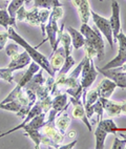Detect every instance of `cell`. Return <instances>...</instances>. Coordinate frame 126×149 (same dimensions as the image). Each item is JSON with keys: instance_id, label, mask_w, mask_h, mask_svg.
<instances>
[{"instance_id": "21", "label": "cell", "mask_w": 126, "mask_h": 149, "mask_svg": "<svg viewBox=\"0 0 126 149\" xmlns=\"http://www.w3.org/2000/svg\"><path fill=\"white\" fill-rule=\"evenodd\" d=\"M44 82H45V78L43 76V69L40 68L34 76H33V78L30 80V82L27 83L24 87L29 88V89H32V91H35V93H36V91H37L42 84H44Z\"/></svg>"}, {"instance_id": "26", "label": "cell", "mask_w": 126, "mask_h": 149, "mask_svg": "<svg viewBox=\"0 0 126 149\" xmlns=\"http://www.w3.org/2000/svg\"><path fill=\"white\" fill-rule=\"evenodd\" d=\"M60 43L62 44V47L65 52V56L68 57L72 52V38H70V34L66 32V31H63L61 34V37H60Z\"/></svg>"}, {"instance_id": "3", "label": "cell", "mask_w": 126, "mask_h": 149, "mask_svg": "<svg viewBox=\"0 0 126 149\" xmlns=\"http://www.w3.org/2000/svg\"><path fill=\"white\" fill-rule=\"evenodd\" d=\"M81 34L85 38V42L89 43L97 52V59L99 61H102L105 56V44L102 38V34L100 31L94 26H89L88 23H82L80 29Z\"/></svg>"}, {"instance_id": "22", "label": "cell", "mask_w": 126, "mask_h": 149, "mask_svg": "<svg viewBox=\"0 0 126 149\" xmlns=\"http://www.w3.org/2000/svg\"><path fill=\"white\" fill-rule=\"evenodd\" d=\"M70 122H72V120H70L68 113L66 111L64 113H63V111H61L59 113V116H58V118L56 119V121H55V125L59 129L60 132L65 136V131L67 130V128L70 127Z\"/></svg>"}, {"instance_id": "45", "label": "cell", "mask_w": 126, "mask_h": 149, "mask_svg": "<svg viewBox=\"0 0 126 149\" xmlns=\"http://www.w3.org/2000/svg\"><path fill=\"white\" fill-rule=\"evenodd\" d=\"M121 136H122L124 140H126V133H122V132H121Z\"/></svg>"}, {"instance_id": "36", "label": "cell", "mask_w": 126, "mask_h": 149, "mask_svg": "<svg viewBox=\"0 0 126 149\" xmlns=\"http://www.w3.org/2000/svg\"><path fill=\"white\" fill-rule=\"evenodd\" d=\"M8 33L6 29L4 31H0V51L4 49V46L6 45V43L8 41Z\"/></svg>"}, {"instance_id": "39", "label": "cell", "mask_w": 126, "mask_h": 149, "mask_svg": "<svg viewBox=\"0 0 126 149\" xmlns=\"http://www.w3.org/2000/svg\"><path fill=\"white\" fill-rule=\"evenodd\" d=\"M10 2L11 0H0V8H8Z\"/></svg>"}, {"instance_id": "6", "label": "cell", "mask_w": 126, "mask_h": 149, "mask_svg": "<svg viewBox=\"0 0 126 149\" xmlns=\"http://www.w3.org/2000/svg\"><path fill=\"white\" fill-rule=\"evenodd\" d=\"M91 18L94 20V23L96 27L100 31V33L105 37V39L108 41L111 48H113V29L110 26L109 19H106L101 15L97 14L96 12L91 11Z\"/></svg>"}, {"instance_id": "42", "label": "cell", "mask_w": 126, "mask_h": 149, "mask_svg": "<svg viewBox=\"0 0 126 149\" xmlns=\"http://www.w3.org/2000/svg\"><path fill=\"white\" fill-rule=\"evenodd\" d=\"M117 68H118V67H117ZM118 69H120L121 72H124L126 74V62L124 64H122V65L120 66V68H118Z\"/></svg>"}, {"instance_id": "9", "label": "cell", "mask_w": 126, "mask_h": 149, "mask_svg": "<svg viewBox=\"0 0 126 149\" xmlns=\"http://www.w3.org/2000/svg\"><path fill=\"white\" fill-rule=\"evenodd\" d=\"M110 26L113 29V43H117V36L121 31V19H120V6L119 2L113 0L111 1V16L109 18Z\"/></svg>"}, {"instance_id": "5", "label": "cell", "mask_w": 126, "mask_h": 149, "mask_svg": "<svg viewBox=\"0 0 126 149\" xmlns=\"http://www.w3.org/2000/svg\"><path fill=\"white\" fill-rule=\"evenodd\" d=\"M117 43L119 44L118 55L113 60H110L107 64H105L102 67L103 69L117 68L126 62V35L121 31L117 36Z\"/></svg>"}, {"instance_id": "47", "label": "cell", "mask_w": 126, "mask_h": 149, "mask_svg": "<svg viewBox=\"0 0 126 149\" xmlns=\"http://www.w3.org/2000/svg\"><path fill=\"white\" fill-rule=\"evenodd\" d=\"M100 1H103V0H100Z\"/></svg>"}, {"instance_id": "28", "label": "cell", "mask_w": 126, "mask_h": 149, "mask_svg": "<svg viewBox=\"0 0 126 149\" xmlns=\"http://www.w3.org/2000/svg\"><path fill=\"white\" fill-rule=\"evenodd\" d=\"M75 64H76V60L74 59V57L72 55H70L68 57L65 58L64 63H63L62 67L60 68L59 72H58V74H67L70 69L75 66Z\"/></svg>"}, {"instance_id": "34", "label": "cell", "mask_w": 126, "mask_h": 149, "mask_svg": "<svg viewBox=\"0 0 126 149\" xmlns=\"http://www.w3.org/2000/svg\"><path fill=\"white\" fill-rule=\"evenodd\" d=\"M39 101V100H38ZM40 104H41V107H42V110L43 112H45V113H47L49 110H51L52 108V104H53V97L49 95V96H47L46 98L42 99V100H40Z\"/></svg>"}, {"instance_id": "19", "label": "cell", "mask_w": 126, "mask_h": 149, "mask_svg": "<svg viewBox=\"0 0 126 149\" xmlns=\"http://www.w3.org/2000/svg\"><path fill=\"white\" fill-rule=\"evenodd\" d=\"M108 133L106 132V130L103 127L101 120H99L97 122V129L95 131V139H96V145L95 148L96 149H103L104 148L105 144V139L107 136Z\"/></svg>"}, {"instance_id": "41", "label": "cell", "mask_w": 126, "mask_h": 149, "mask_svg": "<svg viewBox=\"0 0 126 149\" xmlns=\"http://www.w3.org/2000/svg\"><path fill=\"white\" fill-rule=\"evenodd\" d=\"M70 1H72V6H74L76 8H77L79 6V4H80V1H81V0H70Z\"/></svg>"}, {"instance_id": "24", "label": "cell", "mask_w": 126, "mask_h": 149, "mask_svg": "<svg viewBox=\"0 0 126 149\" xmlns=\"http://www.w3.org/2000/svg\"><path fill=\"white\" fill-rule=\"evenodd\" d=\"M33 1H34V8H38L52 10L56 6H63L60 0H33Z\"/></svg>"}, {"instance_id": "2", "label": "cell", "mask_w": 126, "mask_h": 149, "mask_svg": "<svg viewBox=\"0 0 126 149\" xmlns=\"http://www.w3.org/2000/svg\"><path fill=\"white\" fill-rule=\"evenodd\" d=\"M64 14V10L63 6H56L51 10V15L48 18V21L46 23L45 26V34L46 38H44L42 43H44L46 40L49 41V44L52 46V51L54 53L58 48L59 43L57 42V36H58V32H59V26H58V20L63 17ZM41 43V44H42ZM40 44V45H41Z\"/></svg>"}, {"instance_id": "10", "label": "cell", "mask_w": 126, "mask_h": 149, "mask_svg": "<svg viewBox=\"0 0 126 149\" xmlns=\"http://www.w3.org/2000/svg\"><path fill=\"white\" fill-rule=\"evenodd\" d=\"M70 102L72 104V117L75 119H79V120L82 121L87 126L89 131L93 130V127H91V124L89 122L88 118L86 117L85 109H84L83 103L81 102V99H74L70 97Z\"/></svg>"}, {"instance_id": "1", "label": "cell", "mask_w": 126, "mask_h": 149, "mask_svg": "<svg viewBox=\"0 0 126 149\" xmlns=\"http://www.w3.org/2000/svg\"><path fill=\"white\" fill-rule=\"evenodd\" d=\"M6 31H8V38H10L11 40H13L15 43H17L18 45L21 46L24 51L30 55L31 59H32L33 61H35L43 70H45V72H47V74L55 77V74H54V72L52 70L48 59L46 58L43 54H41L40 52L38 51L37 47H33L23 37H21V35H19L18 33L16 32V29H15L14 26H10Z\"/></svg>"}, {"instance_id": "40", "label": "cell", "mask_w": 126, "mask_h": 149, "mask_svg": "<svg viewBox=\"0 0 126 149\" xmlns=\"http://www.w3.org/2000/svg\"><path fill=\"white\" fill-rule=\"evenodd\" d=\"M121 113L126 115V100L121 102Z\"/></svg>"}, {"instance_id": "44", "label": "cell", "mask_w": 126, "mask_h": 149, "mask_svg": "<svg viewBox=\"0 0 126 149\" xmlns=\"http://www.w3.org/2000/svg\"><path fill=\"white\" fill-rule=\"evenodd\" d=\"M33 0H25V1H24V4H25V6H30V3L32 2Z\"/></svg>"}, {"instance_id": "23", "label": "cell", "mask_w": 126, "mask_h": 149, "mask_svg": "<svg viewBox=\"0 0 126 149\" xmlns=\"http://www.w3.org/2000/svg\"><path fill=\"white\" fill-rule=\"evenodd\" d=\"M0 25L8 29L10 26H16V18L11 17L6 8H0Z\"/></svg>"}, {"instance_id": "16", "label": "cell", "mask_w": 126, "mask_h": 149, "mask_svg": "<svg viewBox=\"0 0 126 149\" xmlns=\"http://www.w3.org/2000/svg\"><path fill=\"white\" fill-rule=\"evenodd\" d=\"M116 88H117V85L113 81H111L108 78H104L101 80V82L97 86L96 89L99 93V97L109 99L110 96L113 93V91H116Z\"/></svg>"}, {"instance_id": "8", "label": "cell", "mask_w": 126, "mask_h": 149, "mask_svg": "<svg viewBox=\"0 0 126 149\" xmlns=\"http://www.w3.org/2000/svg\"><path fill=\"white\" fill-rule=\"evenodd\" d=\"M96 68L105 78H108L111 81H113L116 83L117 87H120L122 89H126V74L124 72H121L120 69H117V68L103 69V68H100V67H96Z\"/></svg>"}, {"instance_id": "30", "label": "cell", "mask_w": 126, "mask_h": 149, "mask_svg": "<svg viewBox=\"0 0 126 149\" xmlns=\"http://www.w3.org/2000/svg\"><path fill=\"white\" fill-rule=\"evenodd\" d=\"M24 1H25V0H11V2L8 3V8H6L8 14L11 15V17L15 18L17 11H18L22 6H24Z\"/></svg>"}, {"instance_id": "14", "label": "cell", "mask_w": 126, "mask_h": 149, "mask_svg": "<svg viewBox=\"0 0 126 149\" xmlns=\"http://www.w3.org/2000/svg\"><path fill=\"white\" fill-rule=\"evenodd\" d=\"M31 60L32 59H31L30 55L26 52L23 51L22 53L20 52V53L15 55V56L11 57V62L8 64V67H12L15 70H18V69L24 68L25 66L30 65Z\"/></svg>"}, {"instance_id": "32", "label": "cell", "mask_w": 126, "mask_h": 149, "mask_svg": "<svg viewBox=\"0 0 126 149\" xmlns=\"http://www.w3.org/2000/svg\"><path fill=\"white\" fill-rule=\"evenodd\" d=\"M21 46L18 45L17 43H11V44H8V45H6V54L8 55L10 58L13 56H15V55H17V54H19L20 52H21Z\"/></svg>"}, {"instance_id": "20", "label": "cell", "mask_w": 126, "mask_h": 149, "mask_svg": "<svg viewBox=\"0 0 126 149\" xmlns=\"http://www.w3.org/2000/svg\"><path fill=\"white\" fill-rule=\"evenodd\" d=\"M77 10H78L81 22L82 23H88V20L91 16L90 4H89L88 0H81Z\"/></svg>"}, {"instance_id": "17", "label": "cell", "mask_w": 126, "mask_h": 149, "mask_svg": "<svg viewBox=\"0 0 126 149\" xmlns=\"http://www.w3.org/2000/svg\"><path fill=\"white\" fill-rule=\"evenodd\" d=\"M68 105H70V102H68L67 93H59V95L53 97L52 109H54L58 115H59L61 111L67 109Z\"/></svg>"}, {"instance_id": "11", "label": "cell", "mask_w": 126, "mask_h": 149, "mask_svg": "<svg viewBox=\"0 0 126 149\" xmlns=\"http://www.w3.org/2000/svg\"><path fill=\"white\" fill-rule=\"evenodd\" d=\"M41 130H42L43 134H45L46 136L52 139L57 144H62L64 141V134H62L59 131V129L56 127L55 121L54 122H49V121L44 122L43 126L41 127Z\"/></svg>"}, {"instance_id": "43", "label": "cell", "mask_w": 126, "mask_h": 149, "mask_svg": "<svg viewBox=\"0 0 126 149\" xmlns=\"http://www.w3.org/2000/svg\"><path fill=\"white\" fill-rule=\"evenodd\" d=\"M76 136V131H70V132H68V138L72 139Z\"/></svg>"}, {"instance_id": "37", "label": "cell", "mask_w": 126, "mask_h": 149, "mask_svg": "<svg viewBox=\"0 0 126 149\" xmlns=\"http://www.w3.org/2000/svg\"><path fill=\"white\" fill-rule=\"evenodd\" d=\"M113 149H124L126 148V140H124L122 138V140L118 138V136H116L115 139V142H113V145L111 146Z\"/></svg>"}, {"instance_id": "12", "label": "cell", "mask_w": 126, "mask_h": 149, "mask_svg": "<svg viewBox=\"0 0 126 149\" xmlns=\"http://www.w3.org/2000/svg\"><path fill=\"white\" fill-rule=\"evenodd\" d=\"M41 112H43L42 107H41L40 102H39V101L37 100V102H36V103L34 104V105H33L32 108L30 109V111H29V113H27V115L25 116V118H24V121H23V122H22L21 124H19L18 126H16V127H14V128H12V129H10V130H8L6 132L1 133V134H0V139L3 138V136H8V134H10V133L14 132V131H17V130H19V129H22V128H23V126L25 125V124H26L27 122H30V121L32 120L33 118L36 117V116L40 115Z\"/></svg>"}, {"instance_id": "18", "label": "cell", "mask_w": 126, "mask_h": 149, "mask_svg": "<svg viewBox=\"0 0 126 149\" xmlns=\"http://www.w3.org/2000/svg\"><path fill=\"white\" fill-rule=\"evenodd\" d=\"M66 32L70 34V38H72V45L75 49H80L81 47L84 46L85 43V38L80 31L74 29L72 26H66Z\"/></svg>"}, {"instance_id": "7", "label": "cell", "mask_w": 126, "mask_h": 149, "mask_svg": "<svg viewBox=\"0 0 126 149\" xmlns=\"http://www.w3.org/2000/svg\"><path fill=\"white\" fill-rule=\"evenodd\" d=\"M16 21L18 22H26V23L34 25V26H39V8H33L31 11H27L25 6H22L16 13Z\"/></svg>"}, {"instance_id": "33", "label": "cell", "mask_w": 126, "mask_h": 149, "mask_svg": "<svg viewBox=\"0 0 126 149\" xmlns=\"http://www.w3.org/2000/svg\"><path fill=\"white\" fill-rule=\"evenodd\" d=\"M93 107H94L95 113H97V121L96 122H98L99 120L103 119V112H104V108H103L102 103H101V101H100L99 99H98V100L93 104Z\"/></svg>"}, {"instance_id": "15", "label": "cell", "mask_w": 126, "mask_h": 149, "mask_svg": "<svg viewBox=\"0 0 126 149\" xmlns=\"http://www.w3.org/2000/svg\"><path fill=\"white\" fill-rule=\"evenodd\" d=\"M99 100L102 103V106L104 110L107 112L108 117L110 118H117L121 116V102L117 103V102L110 101L109 99L103 98V97H99Z\"/></svg>"}, {"instance_id": "4", "label": "cell", "mask_w": 126, "mask_h": 149, "mask_svg": "<svg viewBox=\"0 0 126 149\" xmlns=\"http://www.w3.org/2000/svg\"><path fill=\"white\" fill-rule=\"evenodd\" d=\"M81 79H79L80 84L83 89H88L97 79L98 70L94 63V58L90 56H84V64L81 70Z\"/></svg>"}, {"instance_id": "29", "label": "cell", "mask_w": 126, "mask_h": 149, "mask_svg": "<svg viewBox=\"0 0 126 149\" xmlns=\"http://www.w3.org/2000/svg\"><path fill=\"white\" fill-rule=\"evenodd\" d=\"M0 109L18 113L20 111V109H21V105H20V103L17 100H13V101L6 102L4 104H0Z\"/></svg>"}, {"instance_id": "35", "label": "cell", "mask_w": 126, "mask_h": 149, "mask_svg": "<svg viewBox=\"0 0 126 149\" xmlns=\"http://www.w3.org/2000/svg\"><path fill=\"white\" fill-rule=\"evenodd\" d=\"M41 144H44L45 146L49 147V148H60V144H57L56 142H54L52 139H49L45 134H43V133H41Z\"/></svg>"}, {"instance_id": "25", "label": "cell", "mask_w": 126, "mask_h": 149, "mask_svg": "<svg viewBox=\"0 0 126 149\" xmlns=\"http://www.w3.org/2000/svg\"><path fill=\"white\" fill-rule=\"evenodd\" d=\"M26 134L31 138L34 143H35V148L38 149L40 148L41 145V132L39 131V129H34V128H29V127H23L22 128Z\"/></svg>"}, {"instance_id": "27", "label": "cell", "mask_w": 126, "mask_h": 149, "mask_svg": "<svg viewBox=\"0 0 126 149\" xmlns=\"http://www.w3.org/2000/svg\"><path fill=\"white\" fill-rule=\"evenodd\" d=\"M49 15H51V10H46V8H39V26L41 27V32H42V36L45 38V26L46 23L48 21V18H49Z\"/></svg>"}, {"instance_id": "46", "label": "cell", "mask_w": 126, "mask_h": 149, "mask_svg": "<svg viewBox=\"0 0 126 149\" xmlns=\"http://www.w3.org/2000/svg\"><path fill=\"white\" fill-rule=\"evenodd\" d=\"M67 1H70V0H67Z\"/></svg>"}, {"instance_id": "13", "label": "cell", "mask_w": 126, "mask_h": 149, "mask_svg": "<svg viewBox=\"0 0 126 149\" xmlns=\"http://www.w3.org/2000/svg\"><path fill=\"white\" fill-rule=\"evenodd\" d=\"M65 58H66V56H65V52L63 47H58L54 53H52V56L48 59V61H49L52 70L54 72L55 74H56V72H59L60 68L62 67L65 61Z\"/></svg>"}, {"instance_id": "38", "label": "cell", "mask_w": 126, "mask_h": 149, "mask_svg": "<svg viewBox=\"0 0 126 149\" xmlns=\"http://www.w3.org/2000/svg\"><path fill=\"white\" fill-rule=\"evenodd\" d=\"M78 143V141L77 140H75V141H72V143L67 144V145H60V148L59 149H72L74 148V147L76 146V144Z\"/></svg>"}, {"instance_id": "31", "label": "cell", "mask_w": 126, "mask_h": 149, "mask_svg": "<svg viewBox=\"0 0 126 149\" xmlns=\"http://www.w3.org/2000/svg\"><path fill=\"white\" fill-rule=\"evenodd\" d=\"M101 123H102L103 127L106 130L107 133H113V136H117V130L118 127L116 125V123L113 122V119H101Z\"/></svg>"}]
</instances>
